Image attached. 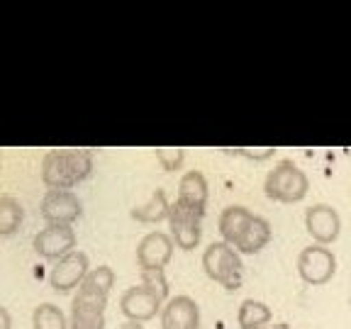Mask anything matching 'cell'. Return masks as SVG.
I'll list each match as a JSON object with an SVG mask.
<instances>
[{
  "instance_id": "13",
  "label": "cell",
  "mask_w": 351,
  "mask_h": 329,
  "mask_svg": "<svg viewBox=\"0 0 351 329\" xmlns=\"http://www.w3.org/2000/svg\"><path fill=\"white\" fill-rule=\"evenodd\" d=\"M161 329H200V307L191 295H176L161 310Z\"/></svg>"
},
{
  "instance_id": "7",
  "label": "cell",
  "mask_w": 351,
  "mask_h": 329,
  "mask_svg": "<svg viewBox=\"0 0 351 329\" xmlns=\"http://www.w3.org/2000/svg\"><path fill=\"white\" fill-rule=\"evenodd\" d=\"M337 273V256L332 249L319 247V244H310L300 252L298 256V276L302 278V283L319 288L327 285Z\"/></svg>"
},
{
  "instance_id": "12",
  "label": "cell",
  "mask_w": 351,
  "mask_h": 329,
  "mask_svg": "<svg viewBox=\"0 0 351 329\" xmlns=\"http://www.w3.org/2000/svg\"><path fill=\"white\" fill-rule=\"evenodd\" d=\"M88 271H90V266H88V254L76 249V252L66 254L64 258H59V261L54 263V269L49 271V285L59 293H69V291H73V288H81Z\"/></svg>"
},
{
  "instance_id": "20",
  "label": "cell",
  "mask_w": 351,
  "mask_h": 329,
  "mask_svg": "<svg viewBox=\"0 0 351 329\" xmlns=\"http://www.w3.org/2000/svg\"><path fill=\"white\" fill-rule=\"evenodd\" d=\"M32 327L34 329H69V319L61 313V307H56L54 302H42V305L34 307Z\"/></svg>"
},
{
  "instance_id": "24",
  "label": "cell",
  "mask_w": 351,
  "mask_h": 329,
  "mask_svg": "<svg viewBox=\"0 0 351 329\" xmlns=\"http://www.w3.org/2000/svg\"><path fill=\"white\" fill-rule=\"evenodd\" d=\"M0 329H12V317L3 305H0Z\"/></svg>"
},
{
  "instance_id": "10",
  "label": "cell",
  "mask_w": 351,
  "mask_h": 329,
  "mask_svg": "<svg viewBox=\"0 0 351 329\" xmlns=\"http://www.w3.org/2000/svg\"><path fill=\"white\" fill-rule=\"evenodd\" d=\"M305 230H307V234L313 236L315 244L329 247V244H335L341 234V217H339V212L327 203L310 205V208L305 210Z\"/></svg>"
},
{
  "instance_id": "8",
  "label": "cell",
  "mask_w": 351,
  "mask_h": 329,
  "mask_svg": "<svg viewBox=\"0 0 351 329\" xmlns=\"http://www.w3.org/2000/svg\"><path fill=\"white\" fill-rule=\"evenodd\" d=\"M173 239L166 232H149L137 244V266L142 273H164L173 258Z\"/></svg>"
},
{
  "instance_id": "5",
  "label": "cell",
  "mask_w": 351,
  "mask_h": 329,
  "mask_svg": "<svg viewBox=\"0 0 351 329\" xmlns=\"http://www.w3.org/2000/svg\"><path fill=\"white\" fill-rule=\"evenodd\" d=\"M203 217L205 212L200 210L186 208L183 203L173 200L169 208V230L171 239L183 252H193L203 239Z\"/></svg>"
},
{
  "instance_id": "9",
  "label": "cell",
  "mask_w": 351,
  "mask_h": 329,
  "mask_svg": "<svg viewBox=\"0 0 351 329\" xmlns=\"http://www.w3.org/2000/svg\"><path fill=\"white\" fill-rule=\"evenodd\" d=\"M39 215L47 225H73L83 215V203L73 191H47L39 203Z\"/></svg>"
},
{
  "instance_id": "6",
  "label": "cell",
  "mask_w": 351,
  "mask_h": 329,
  "mask_svg": "<svg viewBox=\"0 0 351 329\" xmlns=\"http://www.w3.org/2000/svg\"><path fill=\"white\" fill-rule=\"evenodd\" d=\"M105 307L108 295L81 285L71 302L69 329H105Z\"/></svg>"
},
{
  "instance_id": "14",
  "label": "cell",
  "mask_w": 351,
  "mask_h": 329,
  "mask_svg": "<svg viewBox=\"0 0 351 329\" xmlns=\"http://www.w3.org/2000/svg\"><path fill=\"white\" fill-rule=\"evenodd\" d=\"M208 195H210V188H208V178L203 175V171H188V173L181 175V181H178V197H176L178 203H183L186 208L205 212V208H208Z\"/></svg>"
},
{
  "instance_id": "16",
  "label": "cell",
  "mask_w": 351,
  "mask_h": 329,
  "mask_svg": "<svg viewBox=\"0 0 351 329\" xmlns=\"http://www.w3.org/2000/svg\"><path fill=\"white\" fill-rule=\"evenodd\" d=\"M252 217L254 212L249 208H244V205H230V208L222 210L217 219V230L222 241L234 247L237 241H239V236L244 234V230H247V225L252 222Z\"/></svg>"
},
{
  "instance_id": "17",
  "label": "cell",
  "mask_w": 351,
  "mask_h": 329,
  "mask_svg": "<svg viewBox=\"0 0 351 329\" xmlns=\"http://www.w3.org/2000/svg\"><path fill=\"white\" fill-rule=\"evenodd\" d=\"M271 319H274V310L266 302L254 300V297L241 300L239 313H237L239 329H266L271 324Z\"/></svg>"
},
{
  "instance_id": "25",
  "label": "cell",
  "mask_w": 351,
  "mask_h": 329,
  "mask_svg": "<svg viewBox=\"0 0 351 329\" xmlns=\"http://www.w3.org/2000/svg\"><path fill=\"white\" fill-rule=\"evenodd\" d=\"M117 329H144V327L139 322H125V324H120Z\"/></svg>"
},
{
  "instance_id": "1",
  "label": "cell",
  "mask_w": 351,
  "mask_h": 329,
  "mask_svg": "<svg viewBox=\"0 0 351 329\" xmlns=\"http://www.w3.org/2000/svg\"><path fill=\"white\" fill-rule=\"evenodd\" d=\"M93 173L90 149H51L42 159V183L49 191H71Z\"/></svg>"
},
{
  "instance_id": "19",
  "label": "cell",
  "mask_w": 351,
  "mask_h": 329,
  "mask_svg": "<svg viewBox=\"0 0 351 329\" xmlns=\"http://www.w3.org/2000/svg\"><path fill=\"white\" fill-rule=\"evenodd\" d=\"M25 210L15 195H0V236H10L20 230Z\"/></svg>"
},
{
  "instance_id": "18",
  "label": "cell",
  "mask_w": 351,
  "mask_h": 329,
  "mask_svg": "<svg viewBox=\"0 0 351 329\" xmlns=\"http://www.w3.org/2000/svg\"><path fill=\"white\" fill-rule=\"evenodd\" d=\"M169 197H166L164 188H156L149 197V203L137 205V208H132V219H137V222H144V225H156V222H164L169 219Z\"/></svg>"
},
{
  "instance_id": "21",
  "label": "cell",
  "mask_w": 351,
  "mask_h": 329,
  "mask_svg": "<svg viewBox=\"0 0 351 329\" xmlns=\"http://www.w3.org/2000/svg\"><path fill=\"white\" fill-rule=\"evenodd\" d=\"M81 285L110 295L112 285H115V271L110 269V266H98V269H90V271H88V276H86V280H83Z\"/></svg>"
},
{
  "instance_id": "26",
  "label": "cell",
  "mask_w": 351,
  "mask_h": 329,
  "mask_svg": "<svg viewBox=\"0 0 351 329\" xmlns=\"http://www.w3.org/2000/svg\"><path fill=\"white\" fill-rule=\"evenodd\" d=\"M266 329H293V327H288V324H274V327H266Z\"/></svg>"
},
{
  "instance_id": "23",
  "label": "cell",
  "mask_w": 351,
  "mask_h": 329,
  "mask_svg": "<svg viewBox=\"0 0 351 329\" xmlns=\"http://www.w3.org/2000/svg\"><path fill=\"white\" fill-rule=\"evenodd\" d=\"M234 156H244V159L252 161H266L276 154V147H254V149H227Z\"/></svg>"
},
{
  "instance_id": "15",
  "label": "cell",
  "mask_w": 351,
  "mask_h": 329,
  "mask_svg": "<svg viewBox=\"0 0 351 329\" xmlns=\"http://www.w3.org/2000/svg\"><path fill=\"white\" fill-rule=\"evenodd\" d=\"M271 239H274V230H271V222L261 215H254L252 222L247 225L244 234L239 236V241L234 244V249L239 254H247V256H254V254L263 252L269 247Z\"/></svg>"
},
{
  "instance_id": "2",
  "label": "cell",
  "mask_w": 351,
  "mask_h": 329,
  "mask_svg": "<svg viewBox=\"0 0 351 329\" xmlns=\"http://www.w3.org/2000/svg\"><path fill=\"white\" fill-rule=\"evenodd\" d=\"M144 283L132 285L122 293L120 310L127 317V322H149L164 310L169 285L164 280V273H142Z\"/></svg>"
},
{
  "instance_id": "3",
  "label": "cell",
  "mask_w": 351,
  "mask_h": 329,
  "mask_svg": "<svg viewBox=\"0 0 351 329\" xmlns=\"http://www.w3.org/2000/svg\"><path fill=\"white\" fill-rule=\"evenodd\" d=\"M263 193L274 203H300L310 193V178H307V173L298 164H293L291 159H283L266 173Z\"/></svg>"
},
{
  "instance_id": "11",
  "label": "cell",
  "mask_w": 351,
  "mask_h": 329,
  "mask_svg": "<svg viewBox=\"0 0 351 329\" xmlns=\"http://www.w3.org/2000/svg\"><path fill=\"white\" fill-rule=\"evenodd\" d=\"M32 247L44 258H64L66 254L76 252V230L71 225H47L32 239Z\"/></svg>"
},
{
  "instance_id": "4",
  "label": "cell",
  "mask_w": 351,
  "mask_h": 329,
  "mask_svg": "<svg viewBox=\"0 0 351 329\" xmlns=\"http://www.w3.org/2000/svg\"><path fill=\"white\" fill-rule=\"evenodd\" d=\"M203 271L210 280L219 283L227 291H237L241 288L244 280V263H241V254L234 247H230L227 241H213L203 252Z\"/></svg>"
},
{
  "instance_id": "22",
  "label": "cell",
  "mask_w": 351,
  "mask_h": 329,
  "mask_svg": "<svg viewBox=\"0 0 351 329\" xmlns=\"http://www.w3.org/2000/svg\"><path fill=\"white\" fill-rule=\"evenodd\" d=\"M186 154L183 149H156V161L164 166V171H176L181 169Z\"/></svg>"
}]
</instances>
